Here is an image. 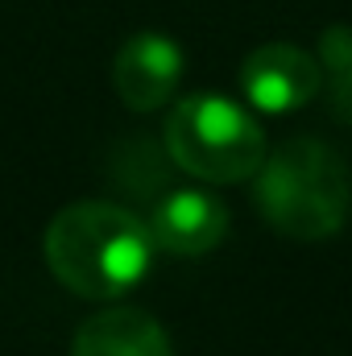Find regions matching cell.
I'll return each mask as SVG.
<instances>
[{
    "label": "cell",
    "instance_id": "cell-1",
    "mask_svg": "<svg viewBox=\"0 0 352 356\" xmlns=\"http://www.w3.org/2000/svg\"><path fill=\"white\" fill-rule=\"evenodd\" d=\"M154 261L150 224L120 203H71L46 228V266L83 298H120Z\"/></svg>",
    "mask_w": 352,
    "mask_h": 356
},
{
    "label": "cell",
    "instance_id": "cell-6",
    "mask_svg": "<svg viewBox=\"0 0 352 356\" xmlns=\"http://www.w3.org/2000/svg\"><path fill=\"white\" fill-rule=\"evenodd\" d=\"M150 236L175 257H203L228 236V207L203 191H166L154 203Z\"/></svg>",
    "mask_w": 352,
    "mask_h": 356
},
{
    "label": "cell",
    "instance_id": "cell-8",
    "mask_svg": "<svg viewBox=\"0 0 352 356\" xmlns=\"http://www.w3.org/2000/svg\"><path fill=\"white\" fill-rule=\"evenodd\" d=\"M170 178H175V158H170L166 141L129 137V141H116V149L108 154L112 191H120L133 203H158L170 191Z\"/></svg>",
    "mask_w": 352,
    "mask_h": 356
},
{
    "label": "cell",
    "instance_id": "cell-9",
    "mask_svg": "<svg viewBox=\"0 0 352 356\" xmlns=\"http://www.w3.org/2000/svg\"><path fill=\"white\" fill-rule=\"evenodd\" d=\"M319 58H323L328 75L340 71V67H349L352 63V25H332V29H323V38H319Z\"/></svg>",
    "mask_w": 352,
    "mask_h": 356
},
{
    "label": "cell",
    "instance_id": "cell-10",
    "mask_svg": "<svg viewBox=\"0 0 352 356\" xmlns=\"http://www.w3.org/2000/svg\"><path fill=\"white\" fill-rule=\"evenodd\" d=\"M332 108L344 124H352V63L332 71Z\"/></svg>",
    "mask_w": 352,
    "mask_h": 356
},
{
    "label": "cell",
    "instance_id": "cell-3",
    "mask_svg": "<svg viewBox=\"0 0 352 356\" xmlns=\"http://www.w3.org/2000/svg\"><path fill=\"white\" fill-rule=\"evenodd\" d=\"M162 141L178 170L203 182H241L265 162L262 124L224 95H186L166 116Z\"/></svg>",
    "mask_w": 352,
    "mask_h": 356
},
{
    "label": "cell",
    "instance_id": "cell-7",
    "mask_svg": "<svg viewBox=\"0 0 352 356\" xmlns=\"http://www.w3.org/2000/svg\"><path fill=\"white\" fill-rule=\"evenodd\" d=\"M71 356H175L170 353V336L166 327L137 311V307H120V311H99L75 332V348Z\"/></svg>",
    "mask_w": 352,
    "mask_h": 356
},
{
    "label": "cell",
    "instance_id": "cell-2",
    "mask_svg": "<svg viewBox=\"0 0 352 356\" xmlns=\"http://www.w3.org/2000/svg\"><path fill=\"white\" fill-rule=\"evenodd\" d=\"M253 178L262 216L290 241H328L349 220L352 175L344 158L315 137L278 145Z\"/></svg>",
    "mask_w": 352,
    "mask_h": 356
},
{
    "label": "cell",
    "instance_id": "cell-5",
    "mask_svg": "<svg viewBox=\"0 0 352 356\" xmlns=\"http://www.w3.org/2000/svg\"><path fill=\"white\" fill-rule=\"evenodd\" d=\"M182 67H186V58H182L175 38L137 33L120 46V54L112 63V83H116V95L133 112H154L175 95Z\"/></svg>",
    "mask_w": 352,
    "mask_h": 356
},
{
    "label": "cell",
    "instance_id": "cell-4",
    "mask_svg": "<svg viewBox=\"0 0 352 356\" xmlns=\"http://www.w3.org/2000/svg\"><path fill=\"white\" fill-rule=\"evenodd\" d=\"M319 79H323L319 58H311L303 46L290 42H269L241 63V88L249 104L269 116L303 108L319 91Z\"/></svg>",
    "mask_w": 352,
    "mask_h": 356
}]
</instances>
